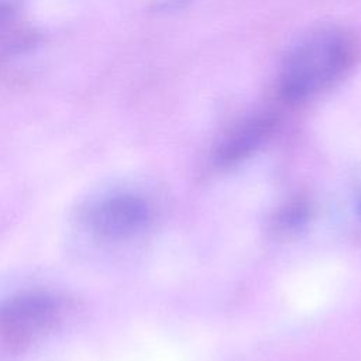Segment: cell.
<instances>
[{
	"label": "cell",
	"mask_w": 361,
	"mask_h": 361,
	"mask_svg": "<svg viewBox=\"0 0 361 361\" xmlns=\"http://www.w3.org/2000/svg\"><path fill=\"white\" fill-rule=\"evenodd\" d=\"M275 120L269 114H257L237 126L221 142L216 152V162L228 166L247 158L271 134Z\"/></svg>",
	"instance_id": "4"
},
{
	"label": "cell",
	"mask_w": 361,
	"mask_h": 361,
	"mask_svg": "<svg viewBox=\"0 0 361 361\" xmlns=\"http://www.w3.org/2000/svg\"><path fill=\"white\" fill-rule=\"evenodd\" d=\"M360 45L340 27H326L302 38L286 55L279 92L289 102L312 99L344 79L357 63Z\"/></svg>",
	"instance_id": "1"
},
{
	"label": "cell",
	"mask_w": 361,
	"mask_h": 361,
	"mask_svg": "<svg viewBox=\"0 0 361 361\" xmlns=\"http://www.w3.org/2000/svg\"><path fill=\"white\" fill-rule=\"evenodd\" d=\"M149 216V206L142 197L113 193L92 200L82 212V221L94 237L121 241L144 230Z\"/></svg>",
	"instance_id": "3"
},
{
	"label": "cell",
	"mask_w": 361,
	"mask_h": 361,
	"mask_svg": "<svg viewBox=\"0 0 361 361\" xmlns=\"http://www.w3.org/2000/svg\"><path fill=\"white\" fill-rule=\"evenodd\" d=\"M309 207L303 200L288 203L275 217V228L282 233H289L299 228L307 219Z\"/></svg>",
	"instance_id": "5"
},
{
	"label": "cell",
	"mask_w": 361,
	"mask_h": 361,
	"mask_svg": "<svg viewBox=\"0 0 361 361\" xmlns=\"http://www.w3.org/2000/svg\"><path fill=\"white\" fill-rule=\"evenodd\" d=\"M63 302L44 290L11 296L0 305V334L10 344H28L55 329L62 317Z\"/></svg>",
	"instance_id": "2"
},
{
	"label": "cell",
	"mask_w": 361,
	"mask_h": 361,
	"mask_svg": "<svg viewBox=\"0 0 361 361\" xmlns=\"http://www.w3.org/2000/svg\"><path fill=\"white\" fill-rule=\"evenodd\" d=\"M25 0H0V30H4L16 20Z\"/></svg>",
	"instance_id": "6"
}]
</instances>
